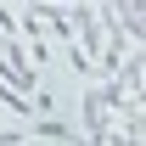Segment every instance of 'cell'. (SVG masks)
Masks as SVG:
<instances>
[{
  "label": "cell",
  "instance_id": "obj_3",
  "mask_svg": "<svg viewBox=\"0 0 146 146\" xmlns=\"http://www.w3.org/2000/svg\"><path fill=\"white\" fill-rule=\"evenodd\" d=\"M62 62H68V68L79 73V79H96V56L84 51L79 39H62Z\"/></svg>",
  "mask_w": 146,
  "mask_h": 146
},
{
  "label": "cell",
  "instance_id": "obj_1",
  "mask_svg": "<svg viewBox=\"0 0 146 146\" xmlns=\"http://www.w3.org/2000/svg\"><path fill=\"white\" fill-rule=\"evenodd\" d=\"M79 112H84V124H79V135H84V141H118V135H112V107H107V96H101V84H90V90H84Z\"/></svg>",
  "mask_w": 146,
  "mask_h": 146
},
{
  "label": "cell",
  "instance_id": "obj_5",
  "mask_svg": "<svg viewBox=\"0 0 146 146\" xmlns=\"http://www.w3.org/2000/svg\"><path fill=\"white\" fill-rule=\"evenodd\" d=\"M17 6H39V0H17Z\"/></svg>",
  "mask_w": 146,
  "mask_h": 146
},
{
  "label": "cell",
  "instance_id": "obj_2",
  "mask_svg": "<svg viewBox=\"0 0 146 146\" xmlns=\"http://www.w3.org/2000/svg\"><path fill=\"white\" fill-rule=\"evenodd\" d=\"M28 135H34V141H73L79 129H73L68 118H51V112H34V118H28Z\"/></svg>",
  "mask_w": 146,
  "mask_h": 146
},
{
  "label": "cell",
  "instance_id": "obj_4",
  "mask_svg": "<svg viewBox=\"0 0 146 146\" xmlns=\"http://www.w3.org/2000/svg\"><path fill=\"white\" fill-rule=\"evenodd\" d=\"M51 56H56V45H51L45 34H34V39H28V62H34V68H45Z\"/></svg>",
  "mask_w": 146,
  "mask_h": 146
}]
</instances>
